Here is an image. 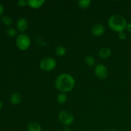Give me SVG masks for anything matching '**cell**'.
Returning <instances> with one entry per match:
<instances>
[{"label":"cell","instance_id":"1","mask_svg":"<svg viewBox=\"0 0 131 131\" xmlns=\"http://www.w3.org/2000/svg\"><path fill=\"white\" fill-rule=\"evenodd\" d=\"M75 86V80L70 74L63 73L57 77L55 80V86L60 92L67 93L72 90Z\"/></svg>","mask_w":131,"mask_h":131},{"label":"cell","instance_id":"2","mask_svg":"<svg viewBox=\"0 0 131 131\" xmlns=\"http://www.w3.org/2000/svg\"><path fill=\"white\" fill-rule=\"evenodd\" d=\"M108 26L110 29L119 33L127 29V23L124 16L120 14H115L110 17L108 20Z\"/></svg>","mask_w":131,"mask_h":131},{"label":"cell","instance_id":"3","mask_svg":"<svg viewBox=\"0 0 131 131\" xmlns=\"http://www.w3.org/2000/svg\"><path fill=\"white\" fill-rule=\"evenodd\" d=\"M16 45L21 51H26L31 45V39L26 34H20L16 38Z\"/></svg>","mask_w":131,"mask_h":131},{"label":"cell","instance_id":"4","mask_svg":"<svg viewBox=\"0 0 131 131\" xmlns=\"http://www.w3.org/2000/svg\"><path fill=\"white\" fill-rule=\"evenodd\" d=\"M56 66V61L51 57L43 58L40 63V67L46 72H49L54 70Z\"/></svg>","mask_w":131,"mask_h":131},{"label":"cell","instance_id":"5","mask_svg":"<svg viewBox=\"0 0 131 131\" xmlns=\"http://www.w3.org/2000/svg\"><path fill=\"white\" fill-rule=\"evenodd\" d=\"M58 119L60 122L65 126H69L74 122V118L72 114L68 111H64L60 112L58 115Z\"/></svg>","mask_w":131,"mask_h":131},{"label":"cell","instance_id":"6","mask_svg":"<svg viewBox=\"0 0 131 131\" xmlns=\"http://www.w3.org/2000/svg\"><path fill=\"white\" fill-rule=\"evenodd\" d=\"M94 72L97 78L100 79H105L108 75V70L106 65L104 64H99L96 65L94 69Z\"/></svg>","mask_w":131,"mask_h":131},{"label":"cell","instance_id":"7","mask_svg":"<svg viewBox=\"0 0 131 131\" xmlns=\"http://www.w3.org/2000/svg\"><path fill=\"white\" fill-rule=\"evenodd\" d=\"M105 28L102 24H96L93 26L91 29V33L94 37H101L104 33Z\"/></svg>","mask_w":131,"mask_h":131},{"label":"cell","instance_id":"8","mask_svg":"<svg viewBox=\"0 0 131 131\" xmlns=\"http://www.w3.org/2000/svg\"><path fill=\"white\" fill-rule=\"evenodd\" d=\"M28 28V22L25 18H20L17 22V28L21 33L26 31Z\"/></svg>","mask_w":131,"mask_h":131},{"label":"cell","instance_id":"9","mask_svg":"<svg viewBox=\"0 0 131 131\" xmlns=\"http://www.w3.org/2000/svg\"><path fill=\"white\" fill-rule=\"evenodd\" d=\"M46 3L44 0H28V5L34 9H38L43 5Z\"/></svg>","mask_w":131,"mask_h":131},{"label":"cell","instance_id":"10","mask_svg":"<svg viewBox=\"0 0 131 131\" xmlns=\"http://www.w3.org/2000/svg\"><path fill=\"white\" fill-rule=\"evenodd\" d=\"M111 54V49L108 47H103L99 51V56L100 58L102 59H106L110 56Z\"/></svg>","mask_w":131,"mask_h":131},{"label":"cell","instance_id":"11","mask_svg":"<svg viewBox=\"0 0 131 131\" xmlns=\"http://www.w3.org/2000/svg\"><path fill=\"white\" fill-rule=\"evenodd\" d=\"M10 102L14 105H18L21 102V95L18 92H15L10 96Z\"/></svg>","mask_w":131,"mask_h":131},{"label":"cell","instance_id":"12","mask_svg":"<svg viewBox=\"0 0 131 131\" xmlns=\"http://www.w3.org/2000/svg\"><path fill=\"white\" fill-rule=\"evenodd\" d=\"M27 129L28 131H41L42 127L37 122H31L28 125Z\"/></svg>","mask_w":131,"mask_h":131},{"label":"cell","instance_id":"13","mask_svg":"<svg viewBox=\"0 0 131 131\" xmlns=\"http://www.w3.org/2000/svg\"><path fill=\"white\" fill-rule=\"evenodd\" d=\"M67 49L65 47L61 46H58L56 48L55 50V53L58 56H63L66 54Z\"/></svg>","mask_w":131,"mask_h":131},{"label":"cell","instance_id":"14","mask_svg":"<svg viewBox=\"0 0 131 131\" xmlns=\"http://www.w3.org/2000/svg\"><path fill=\"white\" fill-rule=\"evenodd\" d=\"M84 61H85V63L89 67H93L95 64V60L94 57L91 55H88L86 56L84 58Z\"/></svg>","mask_w":131,"mask_h":131},{"label":"cell","instance_id":"15","mask_svg":"<svg viewBox=\"0 0 131 131\" xmlns=\"http://www.w3.org/2000/svg\"><path fill=\"white\" fill-rule=\"evenodd\" d=\"M67 101V95L65 93H59L57 96V101L58 102L59 104H63Z\"/></svg>","mask_w":131,"mask_h":131},{"label":"cell","instance_id":"16","mask_svg":"<svg viewBox=\"0 0 131 131\" xmlns=\"http://www.w3.org/2000/svg\"><path fill=\"white\" fill-rule=\"evenodd\" d=\"M78 6L83 9H86L90 6L91 4L90 0H79L78 3Z\"/></svg>","mask_w":131,"mask_h":131},{"label":"cell","instance_id":"17","mask_svg":"<svg viewBox=\"0 0 131 131\" xmlns=\"http://www.w3.org/2000/svg\"><path fill=\"white\" fill-rule=\"evenodd\" d=\"M1 20H2L3 23L6 26H10L12 24V19L8 15H4L2 17Z\"/></svg>","mask_w":131,"mask_h":131},{"label":"cell","instance_id":"18","mask_svg":"<svg viewBox=\"0 0 131 131\" xmlns=\"http://www.w3.org/2000/svg\"><path fill=\"white\" fill-rule=\"evenodd\" d=\"M6 33L9 37H15L17 36V31L13 28H9L6 31Z\"/></svg>","mask_w":131,"mask_h":131},{"label":"cell","instance_id":"19","mask_svg":"<svg viewBox=\"0 0 131 131\" xmlns=\"http://www.w3.org/2000/svg\"><path fill=\"white\" fill-rule=\"evenodd\" d=\"M18 5H19V6H22V7H24V6H26V5H28V1H25V0H20V1H18Z\"/></svg>","mask_w":131,"mask_h":131},{"label":"cell","instance_id":"20","mask_svg":"<svg viewBox=\"0 0 131 131\" xmlns=\"http://www.w3.org/2000/svg\"><path fill=\"white\" fill-rule=\"evenodd\" d=\"M118 38H120L121 40H124L126 38V34L124 31L120 32L118 33Z\"/></svg>","mask_w":131,"mask_h":131},{"label":"cell","instance_id":"21","mask_svg":"<svg viewBox=\"0 0 131 131\" xmlns=\"http://www.w3.org/2000/svg\"><path fill=\"white\" fill-rule=\"evenodd\" d=\"M4 12V7L2 5V4L0 3V15H2Z\"/></svg>","mask_w":131,"mask_h":131},{"label":"cell","instance_id":"22","mask_svg":"<svg viewBox=\"0 0 131 131\" xmlns=\"http://www.w3.org/2000/svg\"><path fill=\"white\" fill-rule=\"evenodd\" d=\"M127 29L128 31L131 34V22L129 23V24H127Z\"/></svg>","mask_w":131,"mask_h":131},{"label":"cell","instance_id":"23","mask_svg":"<svg viewBox=\"0 0 131 131\" xmlns=\"http://www.w3.org/2000/svg\"><path fill=\"white\" fill-rule=\"evenodd\" d=\"M2 106H3V103H2V102H1V101H0V110H1V109Z\"/></svg>","mask_w":131,"mask_h":131},{"label":"cell","instance_id":"24","mask_svg":"<svg viewBox=\"0 0 131 131\" xmlns=\"http://www.w3.org/2000/svg\"><path fill=\"white\" fill-rule=\"evenodd\" d=\"M107 131H115V130H111H111H107Z\"/></svg>","mask_w":131,"mask_h":131},{"label":"cell","instance_id":"25","mask_svg":"<svg viewBox=\"0 0 131 131\" xmlns=\"http://www.w3.org/2000/svg\"><path fill=\"white\" fill-rule=\"evenodd\" d=\"M130 6H131V1H130Z\"/></svg>","mask_w":131,"mask_h":131},{"label":"cell","instance_id":"26","mask_svg":"<svg viewBox=\"0 0 131 131\" xmlns=\"http://www.w3.org/2000/svg\"><path fill=\"white\" fill-rule=\"evenodd\" d=\"M95 131H99V130H95Z\"/></svg>","mask_w":131,"mask_h":131}]
</instances>
